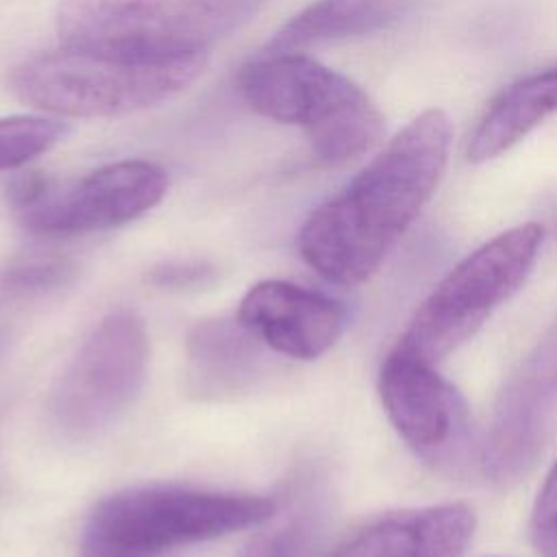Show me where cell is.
<instances>
[{"instance_id":"obj_9","label":"cell","mask_w":557,"mask_h":557,"mask_svg":"<svg viewBox=\"0 0 557 557\" xmlns=\"http://www.w3.org/2000/svg\"><path fill=\"white\" fill-rule=\"evenodd\" d=\"M379 396L396 433L422 459L453 468L468 455L466 403L435 363L396 342L379 372Z\"/></svg>"},{"instance_id":"obj_10","label":"cell","mask_w":557,"mask_h":557,"mask_svg":"<svg viewBox=\"0 0 557 557\" xmlns=\"http://www.w3.org/2000/svg\"><path fill=\"white\" fill-rule=\"evenodd\" d=\"M265 348L298 361L329 352L346 322L342 305L289 281H259L242 296L235 318Z\"/></svg>"},{"instance_id":"obj_16","label":"cell","mask_w":557,"mask_h":557,"mask_svg":"<svg viewBox=\"0 0 557 557\" xmlns=\"http://www.w3.org/2000/svg\"><path fill=\"white\" fill-rule=\"evenodd\" d=\"M67 133L65 122L46 115L0 117V172L15 170L54 148Z\"/></svg>"},{"instance_id":"obj_8","label":"cell","mask_w":557,"mask_h":557,"mask_svg":"<svg viewBox=\"0 0 557 557\" xmlns=\"http://www.w3.org/2000/svg\"><path fill=\"white\" fill-rule=\"evenodd\" d=\"M168 172L144 159L96 168L65 183L24 178L13 191L20 220L39 237H76L115 228L157 207Z\"/></svg>"},{"instance_id":"obj_2","label":"cell","mask_w":557,"mask_h":557,"mask_svg":"<svg viewBox=\"0 0 557 557\" xmlns=\"http://www.w3.org/2000/svg\"><path fill=\"white\" fill-rule=\"evenodd\" d=\"M246 104L298 126L322 165H344L376 148L385 120L348 76L298 52H263L239 74Z\"/></svg>"},{"instance_id":"obj_3","label":"cell","mask_w":557,"mask_h":557,"mask_svg":"<svg viewBox=\"0 0 557 557\" xmlns=\"http://www.w3.org/2000/svg\"><path fill=\"white\" fill-rule=\"evenodd\" d=\"M276 503L259 494L139 485L102 498L87 518L85 557H159L272 520Z\"/></svg>"},{"instance_id":"obj_6","label":"cell","mask_w":557,"mask_h":557,"mask_svg":"<svg viewBox=\"0 0 557 557\" xmlns=\"http://www.w3.org/2000/svg\"><path fill=\"white\" fill-rule=\"evenodd\" d=\"M544 244V226L524 222L463 257L422 300L398 339L437 363L468 342L529 278Z\"/></svg>"},{"instance_id":"obj_5","label":"cell","mask_w":557,"mask_h":557,"mask_svg":"<svg viewBox=\"0 0 557 557\" xmlns=\"http://www.w3.org/2000/svg\"><path fill=\"white\" fill-rule=\"evenodd\" d=\"M205 61H135L63 46L22 61L9 87L22 102L52 115L120 117L172 100L198 78Z\"/></svg>"},{"instance_id":"obj_13","label":"cell","mask_w":557,"mask_h":557,"mask_svg":"<svg viewBox=\"0 0 557 557\" xmlns=\"http://www.w3.org/2000/svg\"><path fill=\"white\" fill-rule=\"evenodd\" d=\"M557 113V65L522 76L485 109L468 141V161L485 163Z\"/></svg>"},{"instance_id":"obj_4","label":"cell","mask_w":557,"mask_h":557,"mask_svg":"<svg viewBox=\"0 0 557 557\" xmlns=\"http://www.w3.org/2000/svg\"><path fill=\"white\" fill-rule=\"evenodd\" d=\"M268 0H63L57 35L81 48L135 61L207 57Z\"/></svg>"},{"instance_id":"obj_7","label":"cell","mask_w":557,"mask_h":557,"mask_svg":"<svg viewBox=\"0 0 557 557\" xmlns=\"http://www.w3.org/2000/svg\"><path fill=\"white\" fill-rule=\"evenodd\" d=\"M148 355V331L139 315L115 311L102 318L52 389L54 424L74 440L111 426L137 398Z\"/></svg>"},{"instance_id":"obj_11","label":"cell","mask_w":557,"mask_h":557,"mask_svg":"<svg viewBox=\"0 0 557 557\" xmlns=\"http://www.w3.org/2000/svg\"><path fill=\"white\" fill-rule=\"evenodd\" d=\"M557 396V333L524 363L503 392L485 463L496 479H513L533 463L542 448L546 420Z\"/></svg>"},{"instance_id":"obj_18","label":"cell","mask_w":557,"mask_h":557,"mask_svg":"<svg viewBox=\"0 0 557 557\" xmlns=\"http://www.w3.org/2000/svg\"><path fill=\"white\" fill-rule=\"evenodd\" d=\"M529 535L542 557H557V461L546 472L533 500Z\"/></svg>"},{"instance_id":"obj_17","label":"cell","mask_w":557,"mask_h":557,"mask_svg":"<svg viewBox=\"0 0 557 557\" xmlns=\"http://www.w3.org/2000/svg\"><path fill=\"white\" fill-rule=\"evenodd\" d=\"M322 527L318 505L307 503L283 524L259 535L242 557H311Z\"/></svg>"},{"instance_id":"obj_15","label":"cell","mask_w":557,"mask_h":557,"mask_svg":"<svg viewBox=\"0 0 557 557\" xmlns=\"http://www.w3.org/2000/svg\"><path fill=\"white\" fill-rule=\"evenodd\" d=\"M413 0H315L268 41L265 52H296L315 44L361 37L392 26Z\"/></svg>"},{"instance_id":"obj_12","label":"cell","mask_w":557,"mask_h":557,"mask_svg":"<svg viewBox=\"0 0 557 557\" xmlns=\"http://www.w3.org/2000/svg\"><path fill=\"white\" fill-rule=\"evenodd\" d=\"M474 529L463 503L405 509L370 520L322 557H463Z\"/></svg>"},{"instance_id":"obj_14","label":"cell","mask_w":557,"mask_h":557,"mask_svg":"<svg viewBox=\"0 0 557 557\" xmlns=\"http://www.w3.org/2000/svg\"><path fill=\"white\" fill-rule=\"evenodd\" d=\"M259 339L237 320L198 324L187 339V379L200 396L244 389L259 370Z\"/></svg>"},{"instance_id":"obj_1","label":"cell","mask_w":557,"mask_h":557,"mask_svg":"<svg viewBox=\"0 0 557 557\" xmlns=\"http://www.w3.org/2000/svg\"><path fill=\"white\" fill-rule=\"evenodd\" d=\"M453 122L426 109L394 135L350 183L309 213L298 231L302 261L342 287L366 283L437 189Z\"/></svg>"},{"instance_id":"obj_19","label":"cell","mask_w":557,"mask_h":557,"mask_svg":"<svg viewBox=\"0 0 557 557\" xmlns=\"http://www.w3.org/2000/svg\"><path fill=\"white\" fill-rule=\"evenodd\" d=\"M213 276V268L202 261H185V263H168L159 270H154L152 278L157 285L165 287H196L205 285Z\"/></svg>"}]
</instances>
